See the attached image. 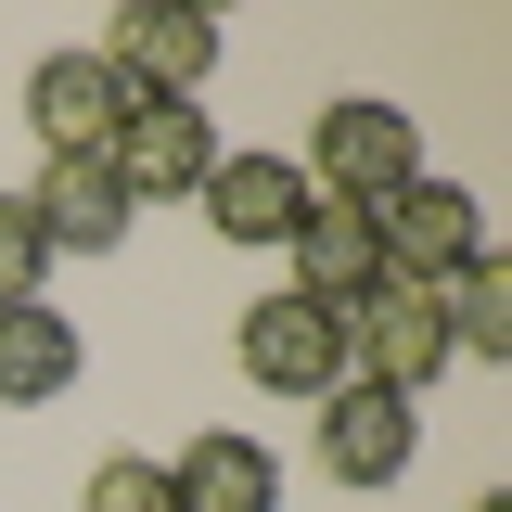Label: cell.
Masks as SVG:
<instances>
[{
    "instance_id": "cell-1",
    "label": "cell",
    "mask_w": 512,
    "mask_h": 512,
    "mask_svg": "<svg viewBox=\"0 0 512 512\" xmlns=\"http://www.w3.org/2000/svg\"><path fill=\"white\" fill-rule=\"evenodd\" d=\"M397 180H423L410 103H372V90L320 103V128H308V192H320V205H384Z\"/></svg>"
},
{
    "instance_id": "cell-2",
    "label": "cell",
    "mask_w": 512,
    "mask_h": 512,
    "mask_svg": "<svg viewBox=\"0 0 512 512\" xmlns=\"http://www.w3.org/2000/svg\"><path fill=\"white\" fill-rule=\"evenodd\" d=\"M231 359H244L256 397H295V410H320V397L346 384V320L308 308V295H256L244 333H231Z\"/></svg>"
},
{
    "instance_id": "cell-3",
    "label": "cell",
    "mask_w": 512,
    "mask_h": 512,
    "mask_svg": "<svg viewBox=\"0 0 512 512\" xmlns=\"http://www.w3.org/2000/svg\"><path fill=\"white\" fill-rule=\"evenodd\" d=\"M372 244H384V282H448V269L487 256V205L423 167V180H397V192L372 205Z\"/></svg>"
},
{
    "instance_id": "cell-4",
    "label": "cell",
    "mask_w": 512,
    "mask_h": 512,
    "mask_svg": "<svg viewBox=\"0 0 512 512\" xmlns=\"http://www.w3.org/2000/svg\"><path fill=\"white\" fill-rule=\"evenodd\" d=\"M448 372V320H436V282H384L346 308V384H384L423 410V384Z\"/></svg>"
},
{
    "instance_id": "cell-5",
    "label": "cell",
    "mask_w": 512,
    "mask_h": 512,
    "mask_svg": "<svg viewBox=\"0 0 512 512\" xmlns=\"http://www.w3.org/2000/svg\"><path fill=\"white\" fill-rule=\"evenodd\" d=\"M103 64H116L141 103H205V77H218V13H192V0H128Z\"/></svg>"
},
{
    "instance_id": "cell-6",
    "label": "cell",
    "mask_w": 512,
    "mask_h": 512,
    "mask_svg": "<svg viewBox=\"0 0 512 512\" xmlns=\"http://www.w3.org/2000/svg\"><path fill=\"white\" fill-rule=\"evenodd\" d=\"M128 116H141V90H128L103 52H39L26 64V128H39L52 154H116Z\"/></svg>"
},
{
    "instance_id": "cell-7",
    "label": "cell",
    "mask_w": 512,
    "mask_h": 512,
    "mask_svg": "<svg viewBox=\"0 0 512 512\" xmlns=\"http://www.w3.org/2000/svg\"><path fill=\"white\" fill-rule=\"evenodd\" d=\"M423 461V410L410 397H384V384H333L320 397V474L333 487H397Z\"/></svg>"
},
{
    "instance_id": "cell-8",
    "label": "cell",
    "mask_w": 512,
    "mask_h": 512,
    "mask_svg": "<svg viewBox=\"0 0 512 512\" xmlns=\"http://www.w3.org/2000/svg\"><path fill=\"white\" fill-rule=\"evenodd\" d=\"M26 218H39V244H52V256H116L141 205H128V180L103 167V154H52V167L26 180Z\"/></svg>"
},
{
    "instance_id": "cell-9",
    "label": "cell",
    "mask_w": 512,
    "mask_h": 512,
    "mask_svg": "<svg viewBox=\"0 0 512 512\" xmlns=\"http://www.w3.org/2000/svg\"><path fill=\"white\" fill-rule=\"evenodd\" d=\"M192 205H205V231H218V244H295V218H308L320 192H308L295 154H218Z\"/></svg>"
},
{
    "instance_id": "cell-10",
    "label": "cell",
    "mask_w": 512,
    "mask_h": 512,
    "mask_svg": "<svg viewBox=\"0 0 512 512\" xmlns=\"http://www.w3.org/2000/svg\"><path fill=\"white\" fill-rule=\"evenodd\" d=\"M128 180V205H192L205 192V167H218V141H205V103H141V116L116 128V154H103Z\"/></svg>"
},
{
    "instance_id": "cell-11",
    "label": "cell",
    "mask_w": 512,
    "mask_h": 512,
    "mask_svg": "<svg viewBox=\"0 0 512 512\" xmlns=\"http://www.w3.org/2000/svg\"><path fill=\"white\" fill-rule=\"evenodd\" d=\"M295 282H282V295H308V308H359V295H384V244H372V205H308V218H295Z\"/></svg>"
},
{
    "instance_id": "cell-12",
    "label": "cell",
    "mask_w": 512,
    "mask_h": 512,
    "mask_svg": "<svg viewBox=\"0 0 512 512\" xmlns=\"http://www.w3.org/2000/svg\"><path fill=\"white\" fill-rule=\"evenodd\" d=\"M167 487H180V512H282V461L218 423V436H192L180 461H167Z\"/></svg>"
},
{
    "instance_id": "cell-13",
    "label": "cell",
    "mask_w": 512,
    "mask_h": 512,
    "mask_svg": "<svg viewBox=\"0 0 512 512\" xmlns=\"http://www.w3.org/2000/svg\"><path fill=\"white\" fill-rule=\"evenodd\" d=\"M77 384V320L64 308H0V410H39Z\"/></svg>"
},
{
    "instance_id": "cell-14",
    "label": "cell",
    "mask_w": 512,
    "mask_h": 512,
    "mask_svg": "<svg viewBox=\"0 0 512 512\" xmlns=\"http://www.w3.org/2000/svg\"><path fill=\"white\" fill-rule=\"evenodd\" d=\"M436 320H448V359H512V256L487 244L474 269H448Z\"/></svg>"
},
{
    "instance_id": "cell-15",
    "label": "cell",
    "mask_w": 512,
    "mask_h": 512,
    "mask_svg": "<svg viewBox=\"0 0 512 512\" xmlns=\"http://www.w3.org/2000/svg\"><path fill=\"white\" fill-rule=\"evenodd\" d=\"M77 512H180V487H167V461H141V448H116V461H90V487H77Z\"/></svg>"
},
{
    "instance_id": "cell-16",
    "label": "cell",
    "mask_w": 512,
    "mask_h": 512,
    "mask_svg": "<svg viewBox=\"0 0 512 512\" xmlns=\"http://www.w3.org/2000/svg\"><path fill=\"white\" fill-rule=\"evenodd\" d=\"M39 282H52V244H39L26 192H0V308H39Z\"/></svg>"
},
{
    "instance_id": "cell-17",
    "label": "cell",
    "mask_w": 512,
    "mask_h": 512,
    "mask_svg": "<svg viewBox=\"0 0 512 512\" xmlns=\"http://www.w3.org/2000/svg\"><path fill=\"white\" fill-rule=\"evenodd\" d=\"M474 512H512V487H487V500H474Z\"/></svg>"
}]
</instances>
